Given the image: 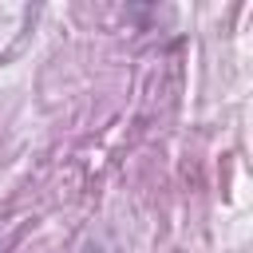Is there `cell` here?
Segmentation results:
<instances>
[]
</instances>
